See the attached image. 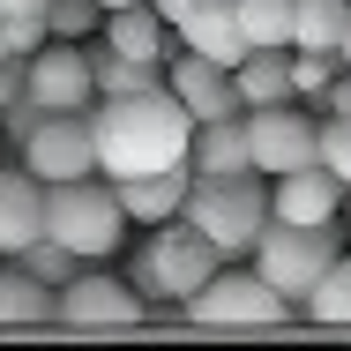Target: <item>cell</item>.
<instances>
[{
  "label": "cell",
  "mask_w": 351,
  "mask_h": 351,
  "mask_svg": "<svg viewBox=\"0 0 351 351\" xmlns=\"http://www.w3.org/2000/svg\"><path fill=\"white\" fill-rule=\"evenodd\" d=\"M337 254H344V232H337V224H277V217H269L247 262H254V277H269L284 299L299 306V299L322 284V269H329Z\"/></svg>",
  "instance_id": "obj_6"
},
{
  "label": "cell",
  "mask_w": 351,
  "mask_h": 351,
  "mask_svg": "<svg viewBox=\"0 0 351 351\" xmlns=\"http://www.w3.org/2000/svg\"><path fill=\"white\" fill-rule=\"evenodd\" d=\"M105 8H128V0H105Z\"/></svg>",
  "instance_id": "obj_35"
},
{
  "label": "cell",
  "mask_w": 351,
  "mask_h": 351,
  "mask_svg": "<svg viewBox=\"0 0 351 351\" xmlns=\"http://www.w3.org/2000/svg\"><path fill=\"white\" fill-rule=\"evenodd\" d=\"M0 23H8V60H30V53L53 38V30H45V15H0Z\"/></svg>",
  "instance_id": "obj_28"
},
{
  "label": "cell",
  "mask_w": 351,
  "mask_h": 351,
  "mask_svg": "<svg viewBox=\"0 0 351 351\" xmlns=\"http://www.w3.org/2000/svg\"><path fill=\"white\" fill-rule=\"evenodd\" d=\"M90 142H97V172L105 180L172 172V165H187L195 112L165 82H149V90H128V97H97L90 105Z\"/></svg>",
  "instance_id": "obj_1"
},
{
  "label": "cell",
  "mask_w": 351,
  "mask_h": 351,
  "mask_svg": "<svg viewBox=\"0 0 351 351\" xmlns=\"http://www.w3.org/2000/svg\"><path fill=\"white\" fill-rule=\"evenodd\" d=\"M322 105H329V112H351V68H337V82L322 90Z\"/></svg>",
  "instance_id": "obj_30"
},
{
  "label": "cell",
  "mask_w": 351,
  "mask_h": 351,
  "mask_svg": "<svg viewBox=\"0 0 351 351\" xmlns=\"http://www.w3.org/2000/svg\"><path fill=\"white\" fill-rule=\"evenodd\" d=\"M187 172L195 180H224V172H254V149H247V112L232 120H202L187 142Z\"/></svg>",
  "instance_id": "obj_18"
},
{
  "label": "cell",
  "mask_w": 351,
  "mask_h": 351,
  "mask_svg": "<svg viewBox=\"0 0 351 351\" xmlns=\"http://www.w3.org/2000/svg\"><path fill=\"white\" fill-rule=\"evenodd\" d=\"M217 269H224V254L187 217H172V224H149V247L135 254V291L142 299H195Z\"/></svg>",
  "instance_id": "obj_5"
},
{
  "label": "cell",
  "mask_w": 351,
  "mask_h": 351,
  "mask_svg": "<svg viewBox=\"0 0 351 351\" xmlns=\"http://www.w3.org/2000/svg\"><path fill=\"white\" fill-rule=\"evenodd\" d=\"M90 82H97V97H128V90H149V82H165V68H149V60H128V53H90Z\"/></svg>",
  "instance_id": "obj_22"
},
{
  "label": "cell",
  "mask_w": 351,
  "mask_h": 351,
  "mask_svg": "<svg viewBox=\"0 0 351 351\" xmlns=\"http://www.w3.org/2000/svg\"><path fill=\"white\" fill-rule=\"evenodd\" d=\"M8 262H23V269H30V277H38V284H53V291H60V284H68L75 269H82V262H75L68 247H60V239H53V232H38V239H30V247H23V254H8Z\"/></svg>",
  "instance_id": "obj_24"
},
{
  "label": "cell",
  "mask_w": 351,
  "mask_h": 351,
  "mask_svg": "<svg viewBox=\"0 0 351 351\" xmlns=\"http://www.w3.org/2000/svg\"><path fill=\"white\" fill-rule=\"evenodd\" d=\"M165 90H172V97L195 112V128H202V120H232V112H247V105H239V82H232V68H217V60L187 53V45L165 60Z\"/></svg>",
  "instance_id": "obj_11"
},
{
  "label": "cell",
  "mask_w": 351,
  "mask_h": 351,
  "mask_svg": "<svg viewBox=\"0 0 351 351\" xmlns=\"http://www.w3.org/2000/svg\"><path fill=\"white\" fill-rule=\"evenodd\" d=\"M337 210H344V180L329 165H299V172L269 180V217L277 224H337Z\"/></svg>",
  "instance_id": "obj_12"
},
{
  "label": "cell",
  "mask_w": 351,
  "mask_h": 351,
  "mask_svg": "<svg viewBox=\"0 0 351 351\" xmlns=\"http://www.w3.org/2000/svg\"><path fill=\"white\" fill-rule=\"evenodd\" d=\"M187 224L210 239L224 262H239V254H254V239H262V224H269V180L262 172H224V180H195L187 187Z\"/></svg>",
  "instance_id": "obj_4"
},
{
  "label": "cell",
  "mask_w": 351,
  "mask_h": 351,
  "mask_svg": "<svg viewBox=\"0 0 351 351\" xmlns=\"http://www.w3.org/2000/svg\"><path fill=\"white\" fill-rule=\"evenodd\" d=\"M337 53H291V97H322L329 82H337Z\"/></svg>",
  "instance_id": "obj_27"
},
{
  "label": "cell",
  "mask_w": 351,
  "mask_h": 351,
  "mask_svg": "<svg viewBox=\"0 0 351 351\" xmlns=\"http://www.w3.org/2000/svg\"><path fill=\"white\" fill-rule=\"evenodd\" d=\"M23 165L53 187V180H82L97 172V142H90V112H38L23 135Z\"/></svg>",
  "instance_id": "obj_10"
},
{
  "label": "cell",
  "mask_w": 351,
  "mask_h": 351,
  "mask_svg": "<svg viewBox=\"0 0 351 351\" xmlns=\"http://www.w3.org/2000/svg\"><path fill=\"white\" fill-rule=\"evenodd\" d=\"M299 306H306L314 329H351V254H337V262L322 269V284H314Z\"/></svg>",
  "instance_id": "obj_21"
},
{
  "label": "cell",
  "mask_w": 351,
  "mask_h": 351,
  "mask_svg": "<svg viewBox=\"0 0 351 351\" xmlns=\"http://www.w3.org/2000/svg\"><path fill=\"white\" fill-rule=\"evenodd\" d=\"M23 97V60H0V112Z\"/></svg>",
  "instance_id": "obj_29"
},
{
  "label": "cell",
  "mask_w": 351,
  "mask_h": 351,
  "mask_svg": "<svg viewBox=\"0 0 351 351\" xmlns=\"http://www.w3.org/2000/svg\"><path fill=\"white\" fill-rule=\"evenodd\" d=\"M60 329V291L38 284L23 262H0V337H38Z\"/></svg>",
  "instance_id": "obj_13"
},
{
  "label": "cell",
  "mask_w": 351,
  "mask_h": 351,
  "mask_svg": "<svg viewBox=\"0 0 351 351\" xmlns=\"http://www.w3.org/2000/svg\"><path fill=\"white\" fill-rule=\"evenodd\" d=\"M247 45H291V0H239Z\"/></svg>",
  "instance_id": "obj_23"
},
{
  "label": "cell",
  "mask_w": 351,
  "mask_h": 351,
  "mask_svg": "<svg viewBox=\"0 0 351 351\" xmlns=\"http://www.w3.org/2000/svg\"><path fill=\"white\" fill-rule=\"evenodd\" d=\"M105 45L112 53H128V60H149V68H165L172 60V23L149 8V0H128V8H105Z\"/></svg>",
  "instance_id": "obj_16"
},
{
  "label": "cell",
  "mask_w": 351,
  "mask_h": 351,
  "mask_svg": "<svg viewBox=\"0 0 351 351\" xmlns=\"http://www.w3.org/2000/svg\"><path fill=\"white\" fill-rule=\"evenodd\" d=\"M322 165L344 180V195H351V112H322Z\"/></svg>",
  "instance_id": "obj_26"
},
{
  "label": "cell",
  "mask_w": 351,
  "mask_h": 351,
  "mask_svg": "<svg viewBox=\"0 0 351 351\" xmlns=\"http://www.w3.org/2000/svg\"><path fill=\"white\" fill-rule=\"evenodd\" d=\"M0 60H8V23H0Z\"/></svg>",
  "instance_id": "obj_34"
},
{
  "label": "cell",
  "mask_w": 351,
  "mask_h": 351,
  "mask_svg": "<svg viewBox=\"0 0 351 351\" xmlns=\"http://www.w3.org/2000/svg\"><path fill=\"white\" fill-rule=\"evenodd\" d=\"M351 0H291V53H337Z\"/></svg>",
  "instance_id": "obj_20"
},
{
  "label": "cell",
  "mask_w": 351,
  "mask_h": 351,
  "mask_svg": "<svg viewBox=\"0 0 351 351\" xmlns=\"http://www.w3.org/2000/svg\"><path fill=\"white\" fill-rule=\"evenodd\" d=\"M23 97L38 112H90L97 105V82H90V53L75 38H45L30 60H23Z\"/></svg>",
  "instance_id": "obj_9"
},
{
  "label": "cell",
  "mask_w": 351,
  "mask_h": 351,
  "mask_svg": "<svg viewBox=\"0 0 351 351\" xmlns=\"http://www.w3.org/2000/svg\"><path fill=\"white\" fill-rule=\"evenodd\" d=\"M187 53H202V60H217V68H239L254 45H247V30H239V0H195V15L172 30Z\"/></svg>",
  "instance_id": "obj_15"
},
{
  "label": "cell",
  "mask_w": 351,
  "mask_h": 351,
  "mask_svg": "<svg viewBox=\"0 0 351 351\" xmlns=\"http://www.w3.org/2000/svg\"><path fill=\"white\" fill-rule=\"evenodd\" d=\"M337 60H344V68H351V23H344V45H337Z\"/></svg>",
  "instance_id": "obj_33"
},
{
  "label": "cell",
  "mask_w": 351,
  "mask_h": 351,
  "mask_svg": "<svg viewBox=\"0 0 351 351\" xmlns=\"http://www.w3.org/2000/svg\"><path fill=\"white\" fill-rule=\"evenodd\" d=\"M0 15H45V0H0Z\"/></svg>",
  "instance_id": "obj_32"
},
{
  "label": "cell",
  "mask_w": 351,
  "mask_h": 351,
  "mask_svg": "<svg viewBox=\"0 0 351 351\" xmlns=\"http://www.w3.org/2000/svg\"><path fill=\"white\" fill-rule=\"evenodd\" d=\"M97 23H105V0H45V30L53 38H75L82 45Z\"/></svg>",
  "instance_id": "obj_25"
},
{
  "label": "cell",
  "mask_w": 351,
  "mask_h": 351,
  "mask_svg": "<svg viewBox=\"0 0 351 351\" xmlns=\"http://www.w3.org/2000/svg\"><path fill=\"white\" fill-rule=\"evenodd\" d=\"M232 82H239V105L254 112V105H284L291 97V45H254L239 68H232Z\"/></svg>",
  "instance_id": "obj_19"
},
{
  "label": "cell",
  "mask_w": 351,
  "mask_h": 351,
  "mask_svg": "<svg viewBox=\"0 0 351 351\" xmlns=\"http://www.w3.org/2000/svg\"><path fill=\"white\" fill-rule=\"evenodd\" d=\"M45 232L68 247L75 262H112L120 239H128V210H120V187L105 172H82V180H53L45 187Z\"/></svg>",
  "instance_id": "obj_2"
},
{
  "label": "cell",
  "mask_w": 351,
  "mask_h": 351,
  "mask_svg": "<svg viewBox=\"0 0 351 351\" xmlns=\"http://www.w3.org/2000/svg\"><path fill=\"white\" fill-rule=\"evenodd\" d=\"M247 149H254V172L284 180L299 165H322V120L306 112V97H284V105H254L247 112Z\"/></svg>",
  "instance_id": "obj_8"
},
{
  "label": "cell",
  "mask_w": 351,
  "mask_h": 351,
  "mask_svg": "<svg viewBox=\"0 0 351 351\" xmlns=\"http://www.w3.org/2000/svg\"><path fill=\"white\" fill-rule=\"evenodd\" d=\"M149 8H157V15H165V23H172V30H180V23H187V15H195V0H149Z\"/></svg>",
  "instance_id": "obj_31"
},
{
  "label": "cell",
  "mask_w": 351,
  "mask_h": 351,
  "mask_svg": "<svg viewBox=\"0 0 351 351\" xmlns=\"http://www.w3.org/2000/svg\"><path fill=\"white\" fill-rule=\"evenodd\" d=\"M45 232V180L30 165H0V262Z\"/></svg>",
  "instance_id": "obj_14"
},
{
  "label": "cell",
  "mask_w": 351,
  "mask_h": 351,
  "mask_svg": "<svg viewBox=\"0 0 351 351\" xmlns=\"http://www.w3.org/2000/svg\"><path fill=\"white\" fill-rule=\"evenodd\" d=\"M142 306H149V299H142L128 277L90 269V262L60 284V329H68V337H135Z\"/></svg>",
  "instance_id": "obj_7"
},
{
  "label": "cell",
  "mask_w": 351,
  "mask_h": 351,
  "mask_svg": "<svg viewBox=\"0 0 351 351\" xmlns=\"http://www.w3.org/2000/svg\"><path fill=\"white\" fill-rule=\"evenodd\" d=\"M120 187V210H128V224H172V217L187 210V187H195V172L187 165H172V172H142V180H112Z\"/></svg>",
  "instance_id": "obj_17"
},
{
  "label": "cell",
  "mask_w": 351,
  "mask_h": 351,
  "mask_svg": "<svg viewBox=\"0 0 351 351\" xmlns=\"http://www.w3.org/2000/svg\"><path fill=\"white\" fill-rule=\"evenodd\" d=\"M291 322H299V306L269 277H254V262L247 269H217L187 299V329H202V337H277Z\"/></svg>",
  "instance_id": "obj_3"
}]
</instances>
